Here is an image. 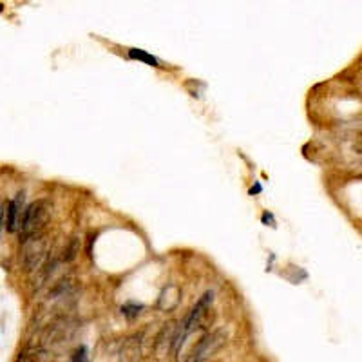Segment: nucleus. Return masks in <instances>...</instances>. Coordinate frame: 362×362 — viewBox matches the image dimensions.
<instances>
[{"instance_id":"nucleus-1","label":"nucleus","mask_w":362,"mask_h":362,"mask_svg":"<svg viewBox=\"0 0 362 362\" xmlns=\"http://www.w3.org/2000/svg\"><path fill=\"white\" fill-rule=\"evenodd\" d=\"M49 218V203L47 201H34L29 206H26L24 210V216H22V223H20V234L24 237H31L33 234H36L40 230L44 223L47 221Z\"/></svg>"},{"instance_id":"nucleus-2","label":"nucleus","mask_w":362,"mask_h":362,"mask_svg":"<svg viewBox=\"0 0 362 362\" xmlns=\"http://www.w3.org/2000/svg\"><path fill=\"white\" fill-rule=\"evenodd\" d=\"M223 344H225V333H223V331L206 333L205 337L192 348L189 362H203L205 359H208V357L216 355Z\"/></svg>"},{"instance_id":"nucleus-3","label":"nucleus","mask_w":362,"mask_h":362,"mask_svg":"<svg viewBox=\"0 0 362 362\" xmlns=\"http://www.w3.org/2000/svg\"><path fill=\"white\" fill-rule=\"evenodd\" d=\"M24 194H16L9 205H7L6 210V228L7 232H16L20 230V223H22V216H24Z\"/></svg>"},{"instance_id":"nucleus-4","label":"nucleus","mask_w":362,"mask_h":362,"mask_svg":"<svg viewBox=\"0 0 362 362\" xmlns=\"http://www.w3.org/2000/svg\"><path fill=\"white\" fill-rule=\"evenodd\" d=\"M142 359V335L125 339L120 348V362H140Z\"/></svg>"},{"instance_id":"nucleus-5","label":"nucleus","mask_w":362,"mask_h":362,"mask_svg":"<svg viewBox=\"0 0 362 362\" xmlns=\"http://www.w3.org/2000/svg\"><path fill=\"white\" fill-rule=\"evenodd\" d=\"M179 302V288H176V284H171L167 286L161 292L159 299H157V308H161L165 312H171L174 308L178 306Z\"/></svg>"},{"instance_id":"nucleus-6","label":"nucleus","mask_w":362,"mask_h":362,"mask_svg":"<svg viewBox=\"0 0 362 362\" xmlns=\"http://www.w3.org/2000/svg\"><path fill=\"white\" fill-rule=\"evenodd\" d=\"M129 56H130V58H134V60L147 62V63H151V65H157L156 58H154V56H151V55H147V53H145V51H142V49H130Z\"/></svg>"},{"instance_id":"nucleus-7","label":"nucleus","mask_w":362,"mask_h":362,"mask_svg":"<svg viewBox=\"0 0 362 362\" xmlns=\"http://www.w3.org/2000/svg\"><path fill=\"white\" fill-rule=\"evenodd\" d=\"M87 348L85 346H80V348L76 349L75 353H73V362H87Z\"/></svg>"},{"instance_id":"nucleus-8","label":"nucleus","mask_w":362,"mask_h":362,"mask_svg":"<svg viewBox=\"0 0 362 362\" xmlns=\"http://www.w3.org/2000/svg\"><path fill=\"white\" fill-rule=\"evenodd\" d=\"M4 226H6V210H4V205L0 203V236H2Z\"/></svg>"}]
</instances>
